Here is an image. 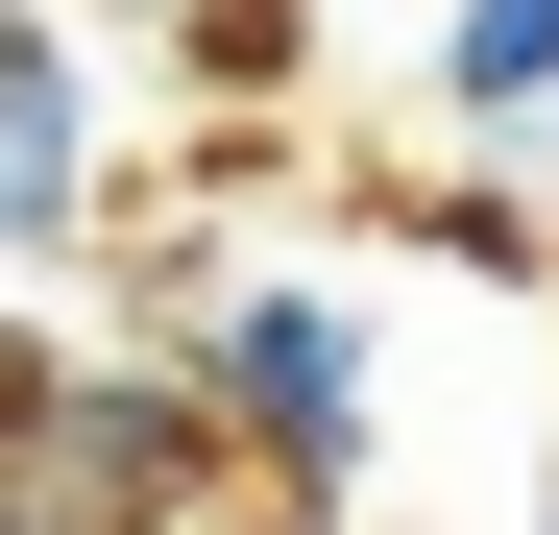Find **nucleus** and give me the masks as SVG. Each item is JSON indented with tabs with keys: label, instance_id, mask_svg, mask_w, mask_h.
<instances>
[{
	"label": "nucleus",
	"instance_id": "f257e3e1",
	"mask_svg": "<svg viewBox=\"0 0 559 535\" xmlns=\"http://www.w3.org/2000/svg\"><path fill=\"white\" fill-rule=\"evenodd\" d=\"M0 511H49V535L243 511V438L195 390V341H0Z\"/></svg>",
	"mask_w": 559,
	"mask_h": 535
},
{
	"label": "nucleus",
	"instance_id": "f03ea898",
	"mask_svg": "<svg viewBox=\"0 0 559 535\" xmlns=\"http://www.w3.org/2000/svg\"><path fill=\"white\" fill-rule=\"evenodd\" d=\"M195 390H219V438H243V487L267 511H365V317L341 293H293V268H243V293L195 317Z\"/></svg>",
	"mask_w": 559,
	"mask_h": 535
},
{
	"label": "nucleus",
	"instance_id": "7ed1b4c3",
	"mask_svg": "<svg viewBox=\"0 0 559 535\" xmlns=\"http://www.w3.org/2000/svg\"><path fill=\"white\" fill-rule=\"evenodd\" d=\"M98 243V49L49 0H0V268Z\"/></svg>",
	"mask_w": 559,
	"mask_h": 535
},
{
	"label": "nucleus",
	"instance_id": "20e7f679",
	"mask_svg": "<svg viewBox=\"0 0 559 535\" xmlns=\"http://www.w3.org/2000/svg\"><path fill=\"white\" fill-rule=\"evenodd\" d=\"M438 122L462 146H535L559 122V0H462V25H438Z\"/></svg>",
	"mask_w": 559,
	"mask_h": 535
},
{
	"label": "nucleus",
	"instance_id": "39448f33",
	"mask_svg": "<svg viewBox=\"0 0 559 535\" xmlns=\"http://www.w3.org/2000/svg\"><path fill=\"white\" fill-rule=\"evenodd\" d=\"M219 293H243V268H219V243H195V219H122V341H195V317H219Z\"/></svg>",
	"mask_w": 559,
	"mask_h": 535
},
{
	"label": "nucleus",
	"instance_id": "423d86ee",
	"mask_svg": "<svg viewBox=\"0 0 559 535\" xmlns=\"http://www.w3.org/2000/svg\"><path fill=\"white\" fill-rule=\"evenodd\" d=\"M195 535H243V511H195ZM267 535H341V511H267Z\"/></svg>",
	"mask_w": 559,
	"mask_h": 535
},
{
	"label": "nucleus",
	"instance_id": "0eeeda50",
	"mask_svg": "<svg viewBox=\"0 0 559 535\" xmlns=\"http://www.w3.org/2000/svg\"><path fill=\"white\" fill-rule=\"evenodd\" d=\"M0 535H49V511H0Z\"/></svg>",
	"mask_w": 559,
	"mask_h": 535
},
{
	"label": "nucleus",
	"instance_id": "6e6552de",
	"mask_svg": "<svg viewBox=\"0 0 559 535\" xmlns=\"http://www.w3.org/2000/svg\"><path fill=\"white\" fill-rule=\"evenodd\" d=\"M535 535H559V487H535Z\"/></svg>",
	"mask_w": 559,
	"mask_h": 535
}]
</instances>
